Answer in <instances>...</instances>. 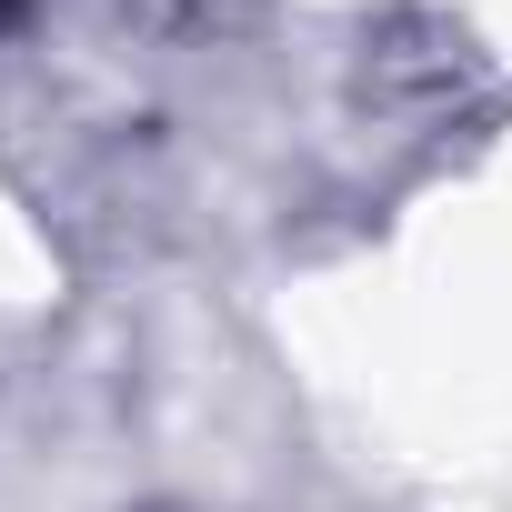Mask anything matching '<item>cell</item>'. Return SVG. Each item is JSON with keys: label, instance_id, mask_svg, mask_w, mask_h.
<instances>
[{"label": "cell", "instance_id": "1", "mask_svg": "<svg viewBox=\"0 0 512 512\" xmlns=\"http://www.w3.org/2000/svg\"><path fill=\"white\" fill-rule=\"evenodd\" d=\"M0 21H21V0H0Z\"/></svg>", "mask_w": 512, "mask_h": 512}]
</instances>
